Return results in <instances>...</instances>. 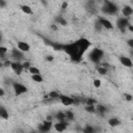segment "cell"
Segmentation results:
<instances>
[{
  "label": "cell",
  "instance_id": "cell-1",
  "mask_svg": "<svg viewBox=\"0 0 133 133\" xmlns=\"http://www.w3.org/2000/svg\"><path fill=\"white\" fill-rule=\"evenodd\" d=\"M91 43L86 37H80L73 43L63 45V51L69 55L73 62H80L83 54L90 48Z\"/></svg>",
  "mask_w": 133,
  "mask_h": 133
},
{
  "label": "cell",
  "instance_id": "cell-2",
  "mask_svg": "<svg viewBox=\"0 0 133 133\" xmlns=\"http://www.w3.org/2000/svg\"><path fill=\"white\" fill-rule=\"evenodd\" d=\"M101 11L105 15H109V16H113L115 14H117L118 11V7L115 3H113L110 0H104L103 1V5L101 7Z\"/></svg>",
  "mask_w": 133,
  "mask_h": 133
},
{
  "label": "cell",
  "instance_id": "cell-3",
  "mask_svg": "<svg viewBox=\"0 0 133 133\" xmlns=\"http://www.w3.org/2000/svg\"><path fill=\"white\" fill-rule=\"evenodd\" d=\"M104 57V50L101 48H92L88 54V59L89 61L94 62V63H99L102 58Z\"/></svg>",
  "mask_w": 133,
  "mask_h": 133
},
{
  "label": "cell",
  "instance_id": "cell-4",
  "mask_svg": "<svg viewBox=\"0 0 133 133\" xmlns=\"http://www.w3.org/2000/svg\"><path fill=\"white\" fill-rule=\"evenodd\" d=\"M129 24H130V23H129V20H128V18H126V17H119V18H117V20H116V28H117L122 33H125V32H126L127 27H128Z\"/></svg>",
  "mask_w": 133,
  "mask_h": 133
},
{
  "label": "cell",
  "instance_id": "cell-5",
  "mask_svg": "<svg viewBox=\"0 0 133 133\" xmlns=\"http://www.w3.org/2000/svg\"><path fill=\"white\" fill-rule=\"evenodd\" d=\"M12 89L15 91V95L16 96H21L23 94H26L28 91V88L23 85L22 83H19V82H12Z\"/></svg>",
  "mask_w": 133,
  "mask_h": 133
},
{
  "label": "cell",
  "instance_id": "cell-6",
  "mask_svg": "<svg viewBox=\"0 0 133 133\" xmlns=\"http://www.w3.org/2000/svg\"><path fill=\"white\" fill-rule=\"evenodd\" d=\"M52 126H54V124L52 123V121L45 119L42 124H38V125H37V130H38L39 132H43V133H45V132H49V131L51 130Z\"/></svg>",
  "mask_w": 133,
  "mask_h": 133
},
{
  "label": "cell",
  "instance_id": "cell-7",
  "mask_svg": "<svg viewBox=\"0 0 133 133\" xmlns=\"http://www.w3.org/2000/svg\"><path fill=\"white\" fill-rule=\"evenodd\" d=\"M10 69L14 71V73H16L18 76H20L22 74V72L24 71V66H23V63H21L20 61H12L11 62V65H10Z\"/></svg>",
  "mask_w": 133,
  "mask_h": 133
},
{
  "label": "cell",
  "instance_id": "cell-8",
  "mask_svg": "<svg viewBox=\"0 0 133 133\" xmlns=\"http://www.w3.org/2000/svg\"><path fill=\"white\" fill-rule=\"evenodd\" d=\"M59 101L64 106H72V105H74V97H71V96H65V95H61L60 94Z\"/></svg>",
  "mask_w": 133,
  "mask_h": 133
},
{
  "label": "cell",
  "instance_id": "cell-9",
  "mask_svg": "<svg viewBox=\"0 0 133 133\" xmlns=\"http://www.w3.org/2000/svg\"><path fill=\"white\" fill-rule=\"evenodd\" d=\"M10 55H11V57H12L15 60H17V61H20V60H23V59H24V52L21 51L20 49H17V48L11 49Z\"/></svg>",
  "mask_w": 133,
  "mask_h": 133
},
{
  "label": "cell",
  "instance_id": "cell-10",
  "mask_svg": "<svg viewBox=\"0 0 133 133\" xmlns=\"http://www.w3.org/2000/svg\"><path fill=\"white\" fill-rule=\"evenodd\" d=\"M98 21L101 23V25L103 26V28L104 29H107V30H111V29H113L114 28V26H113V24L108 20V19H106V18H103V17H99L98 18Z\"/></svg>",
  "mask_w": 133,
  "mask_h": 133
},
{
  "label": "cell",
  "instance_id": "cell-11",
  "mask_svg": "<svg viewBox=\"0 0 133 133\" xmlns=\"http://www.w3.org/2000/svg\"><path fill=\"white\" fill-rule=\"evenodd\" d=\"M68 121H57V123L54 124V129L58 132H63L68 128Z\"/></svg>",
  "mask_w": 133,
  "mask_h": 133
},
{
  "label": "cell",
  "instance_id": "cell-12",
  "mask_svg": "<svg viewBox=\"0 0 133 133\" xmlns=\"http://www.w3.org/2000/svg\"><path fill=\"white\" fill-rule=\"evenodd\" d=\"M118 60H119L122 65H124L126 68H133V61L131 60L130 57H128V56H119Z\"/></svg>",
  "mask_w": 133,
  "mask_h": 133
},
{
  "label": "cell",
  "instance_id": "cell-13",
  "mask_svg": "<svg viewBox=\"0 0 133 133\" xmlns=\"http://www.w3.org/2000/svg\"><path fill=\"white\" fill-rule=\"evenodd\" d=\"M122 15H123V17H126V18L131 17L133 15V7L128 4L124 5L122 8Z\"/></svg>",
  "mask_w": 133,
  "mask_h": 133
},
{
  "label": "cell",
  "instance_id": "cell-14",
  "mask_svg": "<svg viewBox=\"0 0 133 133\" xmlns=\"http://www.w3.org/2000/svg\"><path fill=\"white\" fill-rule=\"evenodd\" d=\"M17 48L20 49L21 51H23L24 53L30 51V46H29V44H27L26 42H23V41H20V42L17 43Z\"/></svg>",
  "mask_w": 133,
  "mask_h": 133
},
{
  "label": "cell",
  "instance_id": "cell-15",
  "mask_svg": "<svg viewBox=\"0 0 133 133\" xmlns=\"http://www.w3.org/2000/svg\"><path fill=\"white\" fill-rule=\"evenodd\" d=\"M96 108H97V112H98L100 115H102V116H104L105 113L108 111L107 107H106L105 105H103V104H97V105H96Z\"/></svg>",
  "mask_w": 133,
  "mask_h": 133
},
{
  "label": "cell",
  "instance_id": "cell-16",
  "mask_svg": "<svg viewBox=\"0 0 133 133\" xmlns=\"http://www.w3.org/2000/svg\"><path fill=\"white\" fill-rule=\"evenodd\" d=\"M122 124V122H121V119L119 118H117V117H110V118H108V125L110 126V127H117V126H119Z\"/></svg>",
  "mask_w": 133,
  "mask_h": 133
},
{
  "label": "cell",
  "instance_id": "cell-17",
  "mask_svg": "<svg viewBox=\"0 0 133 133\" xmlns=\"http://www.w3.org/2000/svg\"><path fill=\"white\" fill-rule=\"evenodd\" d=\"M0 116H1V118L2 119H8V117H9V114H8V111L5 109V107L4 106H0Z\"/></svg>",
  "mask_w": 133,
  "mask_h": 133
},
{
  "label": "cell",
  "instance_id": "cell-18",
  "mask_svg": "<svg viewBox=\"0 0 133 133\" xmlns=\"http://www.w3.org/2000/svg\"><path fill=\"white\" fill-rule=\"evenodd\" d=\"M20 8H21V10H22L24 14H26V15H31V14H32V8H31L29 5H27V4L21 5Z\"/></svg>",
  "mask_w": 133,
  "mask_h": 133
},
{
  "label": "cell",
  "instance_id": "cell-19",
  "mask_svg": "<svg viewBox=\"0 0 133 133\" xmlns=\"http://www.w3.org/2000/svg\"><path fill=\"white\" fill-rule=\"evenodd\" d=\"M55 22H56L58 25H61V26H66V25H68L66 20H65L63 17H61V16H57V17L55 18Z\"/></svg>",
  "mask_w": 133,
  "mask_h": 133
},
{
  "label": "cell",
  "instance_id": "cell-20",
  "mask_svg": "<svg viewBox=\"0 0 133 133\" xmlns=\"http://www.w3.org/2000/svg\"><path fill=\"white\" fill-rule=\"evenodd\" d=\"M96 70H97L98 74H100V75H102V76H105V75L107 74V72H108L107 68H106V66H103V65H97V66H96Z\"/></svg>",
  "mask_w": 133,
  "mask_h": 133
},
{
  "label": "cell",
  "instance_id": "cell-21",
  "mask_svg": "<svg viewBox=\"0 0 133 133\" xmlns=\"http://www.w3.org/2000/svg\"><path fill=\"white\" fill-rule=\"evenodd\" d=\"M51 47H52L53 50H55V51H63V45H62V44H59V43H57V42H52Z\"/></svg>",
  "mask_w": 133,
  "mask_h": 133
},
{
  "label": "cell",
  "instance_id": "cell-22",
  "mask_svg": "<svg viewBox=\"0 0 133 133\" xmlns=\"http://www.w3.org/2000/svg\"><path fill=\"white\" fill-rule=\"evenodd\" d=\"M48 97H49L50 99H52V100H59L60 94H59L58 91H56V90H52V91H50V92L48 94Z\"/></svg>",
  "mask_w": 133,
  "mask_h": 133
},
{
  "label": "cell",
  "instance_id": "cell-23",
  "mask_svg": "<svg viewBox=\"0 0 133 133\" xmlns=\"http://www.w3.org/2000/svg\"><path fill=\"white\" fill-rule=\"evenodd\" d=\"M84 110L88 113H96L97 112V108L96 105H85L84 106Z\"/></svg>",
  "mask_w": 133,
  "mask_h": 133
},
{
  "label": "cell",
  "instance_id": "cell-24",
  "mask_svg": "<svg viewBox=\"0 0 133 133\" xmlns=\"http://www.w3.org/2000/svg\"><path fill=\"white\" fill-rule=\"evenodd\" d=\"M65 112V116H66V121L68 122H73L75 119V113L72 110H66Z\"/></svg>",
  "mask_w": 133,
  "mask_h": 133
},
{
  "label": "cell",
  "instance_id": "cell-25",
  "mask_svg": "<svg viewBox=\"0 0 133 133\" xmlns=\"http://www.w3.org/2000/svg\"><path fill=\"white\" fill-rule=\"evenodd\" d=\"M31 79H32L34 82H36V83H41V82L44 81V78H43V76H42L41 74H34V75H31Z\"/></svg>",
  "mask_w": 133,
  "mask_h": 133
},
{
  "label": "cell",
  "instance_id": "cell-26",
  "mask_svg": "<svg viewBox=\"0 0 133 133\" xmlns=\"http://www.w3.org/2000/svg\"><path fill=\"white\" fill-rule=\"evenodd\" d=\"M55 118L57 121H66V116H65V112L63 111H58L55 114Z\"/></svg>",
  "mask_w": 133,
  "mask_h": 133
},
{
  "label": "cell",
  "instance_id": "cell-27",
  "mask_svg": "<svg viewBox=\"0 0 133 133\" xmlns=\"http://www.w3.org/2000/svg\"><path fill=\"white\" fill-rule=\"evenodd\" d=\"M82 131H83L84 133H94V132L96 131V129H95L92 126H90V125H86V126L82 129Z\"/></svg>",
  "mask_w": 133,
  "mask_h": 133
},
{
  "label": "cell",
  "instance_id": "cell-28",
  "mask_svg": "<svg viewBox=\"0 0 133 133\" xmlns=\"http://www.w3.org/2000/svg\"><path fill=\"white\" fill-rule=\"evenodd\" d=\"M28 72H29L31 75H34V74H41V71H39L36 66H33V65H31V66L28 69Z\"/></svg>",
  "mask_w": 133,
  "mask_h": 133
},
{
  "label": "cell",
  "instance_id": "cell-29",
  "mask_svg": "<svg viewBox=\"0 0 133 133\" xmlns=\"http://www.w3.org/2000/svg\"><path fill=\"white\" fill-rule=\"evenodd\" d=\"M84 103H85V105H96L97 100L94 99V98H87V99L84 100Z\"/></svg>",
  "mask_w": 133,
  "mask_h": 133
},
{
  "label": "cell",
  "instance_id": "cell-30",
  "mask_svg": "<svg viewBox=\"0 0 133 133\" xmlns=\"http://www.w3.org/2000/svg\"><path fill=\"white\" fill-rule=\"evenodd\" d=\"M94 27H95V30H96L97 32H100V31L102 30V28H103V26H102V25H101V23L98 21V19H97V21L95 22Z\"/></svg>",
  "mask_w": 133,
  "mask_h": 133
},
{
  "label": "cell",
  "instance_id": "cell-31",
  "mask_svg": "<svg viewBox=\"0 0 133 133\" xmlns=\"http://www.w3.org/2000/svg\"><path fill=\"white\" fill-rule=\"evenodd\" d=\"M92 84H94V86H95V87L99 88V87H101L102 82H101V80H100V79H95V80L92 81Z\"/></svg>",
  "mask_w": 133,
  "mask_h": 133
},
{
  "label": "cell",
  "instance_id": "cell-32",
  "mask_svg": "<svg viewBox=\"0 0 133 133\" xmlns=\"http://www.w3.org/2000/svg\"><path fill=\"white\" fill-rule=\"evenodd\" d=\"M124 98H125V100H126L127 102H131V101H133V96L130 95V94H125V95H124Z\"/></svg>",
  "mask_w": 133,
  "mask_h": 133
},
{
  "label": "cell",
  "instance_id": "cell-33",
  "mask_svg": "<svg viewBox=\"0 0 133 133\" xmlns=\"http://www.w3.org/2000/svg\"><path fill=\"white\" fill-rule=\"evenodd\" d=\"M68 6H69L68 1H63V2L61 3V10H65V9L68 8Z\"/></svg>",
  "mask_w": 133,
  "mask_h": 133
},
{
  "label": "cell",
  "instance_id": "cell-34",
  "mask_svg": "<svg viewBox=\"0 0 133 133\" xmlns=\"http://www.w3.org/2000/svg\"><path fill=\"white\" fill-rule=\"evenodd\" d=\"M23 66H24V70H28L31 66V63L29 61H24L23 62Z\"/></svg>",
  "mask_w": 133,
  "mask_h": 133
},
{
  "label": "cell",
  "instance_id": "cell-35",
  "mask_svg": "<svg viewBox=\"0 0 133 133\" xmlns=\"http://www.w3.org/2000/svg\"><path fill=\"white\" fill-rule=\"evenodd\" d=\"M45 59H46V61H53L54 60V56L53 55H46Z\"/></svg>",
  "mask_w": 133,
  "mask_h": 133
},
{
  "label": "cell",
  "instance_id": "cell-36",
  "mask_svg": "<svg viewBox=\"0 0 133 133\" xmlns=\"http://www.w3.org/2000/svg\"><path fill=\"white\" fill-rule=\"evenodd\" d=\"M127 45H128L131 49H133V38H129V39H127Z\"/></svg>",
  "mask_w": 133,
  "mask_h": 133
},
{
  "label": "cell",
  "instance_id": "cell-37",
  "mask_svg": "<svg viewBox=\"0 0 133 133\" xmlns=\"http://www.w3.org/2000/svg\"><path fill=\"white\" fill-rule=\"evenodd\" d=\"M80 103H81V100H80L79 98H76V97H74V105L78 106Z\"/></svg>",
  "mask_w": 133,
  "mask_h": 133
},
{
  "label": "cell",
  "instance_id": "cell-38",
  "mask_svg": "<svg viewBox=\"0 0 133 133\" xmlns=\"http://www.w3.org/2000/svg\"><path fill=\"white\" fill-rule=\"evenodd\" d=\"M50 28H51L52 30H54V31H56V30H58V26H57L56 24H52V25L50 26Z\"/></svg>",
  "mask_w": 133,
  "mask_h": 133
},
{
  "label": "cell",
  "instance_id": "cell-39",
  "mask_svg": "<svg viewBox=\"0 0 133 133\" xmlns=\"http://www.w3.org/2000/svg\"><path fill=\"white\" fill-rule=\"evenodd\" d=\"M0 6H1V8H4V7L6 6V2H5V0H0Z\"/></svg>",
  "mask_w": 133,
  "mask_h": 133
},
{
  "label": "cell",
  "instance_id": "cell-40",
  "mask_svg": "<svg viewBox=\"0 0 133 133\" xmlns=\"http://www.w3.org/2000/svg\"><path fill=\"white\" fill-rule=\"evenodd\" d=\"M127 29H128L129 31H131V32H133V25H131V24H129V25H128V27H127Z\"/></svg>",
  "mask_w": 133,
  "mask_h": 133
},
{
  "label": "cell",
  "instance_id": "cell-41",
  "mask_svg": "<svg viewBox=\"0 0 133 133\" xmlns=\"http://www.w3.org/2000/svg\"><path fill=\"white\" fill-rule=\"evenodd\" d=\"M4 94H5L4 89H3V88H0V97H1V98H2L3 96H4Z\"/></svg>",
  "mask_w": 133,
  "mask_h": 133
},
{
  "label": "cell",
  "instance_id": "cell-42",
  "mask_svg": "<svg viewBox=\"0 0 133 133\" xmlns=\"http://www.w3.org/2000/svg\"><path fill=\"white\" fill-rule=\"evenodd\" d=\"M46 119H48V121H52V119H53V116H52V115H50V114H48V115H47V117H46Z\"/></svg>",
  "mask_w": 133,
  "mask_h": 133
},
{
  "label": "cell",
  "instance_id": "cell-43",
  "mask_svg": "<svg viewBox=\"0 0 133 133\" xmlns=\"http://www.w3.org/2000/svg\"><path fill=\"white\" fill-rule=\"evenodd\" d=\"M41 2H42V3H43L45 6H47V4H48V2H47L46 0H41Z\"/></svg>",
  "mask_w": 133,
  "mask_h": 133
},
{
  "label": "cell",
  "instance_id": "cell-44",
  "mask_svg": "<svg viewBox=\"0 0 133 133\" xmlns=\"http://www.w3.org/2000/svg\"><path fill=\"white\" fill-rule=\"evenodd\" d=\"M130 55L133 57V49H131V50H130Z\"/></svg>",
  "mask_w": 133,
  "mask_h": 133
}]
</instances>
